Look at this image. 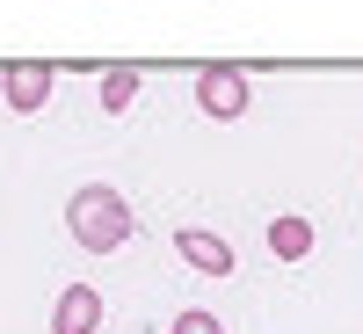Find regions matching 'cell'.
I'll use <instances>...</instances> for the list:
<instances>
[{"label": "cell", "mask_w": 363, "mask_h": 334, "mask_svg": "<svg viewBox=\"0 0 363 334\" xmlns=\"http://www.w3.org/2000/svg\"><path fill=\"white\" fill-rule=\"evenodd\" d=\"M66 233L80 240L87 255H116L131 240V204L116 182H80V189L66 196Z\"/></svg>", "instance_id": "cell-1"}, {"label": "cell", "mask_w": 363, "mask_h": 334, "mask_svg": "<svg viewBox=\"0 0 363 334\" xmlns=\"http://www.w3.org/2000/svg\"><path fill=\"white\" fill-rule=\"evenodd\" d=\"M247 102H255V87H247L240 66H203V73H196V109L211 116V124H240Z\"/></svg>", "instance_id": "cell-2"}, {"label": "cell", "mask_w": 363, "mask_h": 334, "mask_svg": "<svg viewBox=\"0 0 363 334\" xmlns=\"http://www.w3.org/2000/svg\"><path fill=\"white\" fill-rule=\"evenodd\" d=\"M102 291L95 284H66L58 291V306H51V334H102Z\"/></svg>", "instance_id": "cell-3"}, {"label": "cell", "mask_w": 363, "mask_h": 334, "mask_svg": "<svg viewBox=\"0 0 363 334\" xmlns=\"http://www.w3.org/2000/svg\"><path fill=\"white\" fill-rule=\"evenodd\" d=\"M51 87H58V66H8L0 73V95H8L15 116H37L51 102Z\"/></svg>", "instance_id": "cell-4"}, {"label": "cell", "mask_w": 363, "mask_h": 334, "mask_svg": "<svg viewBox=\"0 0 363 334\" xmlns=\"http://www.w3.org/2000/svg\"><path fill=\"white\" fill-rule=\"evenodd\" d=\"M174 247H182V262H189L196 277H233V262H240L211 226H182V233H174Z\"/></svg>", "instance_id": "cell-5"}, {"label": "cell", "mask_w": 363, "mask_h": 334, "mask_svg": "<svg viewBox=\"0 0 363 334\" xmlns=\"http://www.w3.org/2000/svg\"><path fill=\"white\" fill-rule=\"evenodd\" d=\"M269 255H277V262H306L313 255V226L306 218H277V226H269Z\"/></svg>", "instance_id": "cell-6"}, {"label": "cell", "mask_w": 363, "mask_h": 334, "mask_svg": "<svg viewBox=\"0 0 363 334\" xmlns=\"http://www.w3.org/2000/svg\"><path fill=\"white\" fill-rule=\"evenodd\" d=\"M95 95H102V109H109V116H124V109L138 102V73H131V66H109Z\"/></svg>", "instance_id": "cell-7"}, {"label": "cell", "mask_w": 363, "mask_h": 334, "mask_svg": "<svg viewBox=\"0 0 363 334\" xmlns=\"http://www.w3.org/2000/svg\"><path fill=\"white\" fill-rule=\"evenodd\" d=\"M167 334H225V320H218V313H203V306H182Z\"/></svg>", "instance_id": "cell-8"}]
</instances>
